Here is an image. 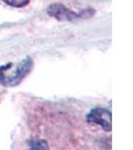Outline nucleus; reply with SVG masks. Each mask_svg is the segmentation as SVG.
Here are the masks:
<instances>
[{
	"label": "nucleus",
	"instance_id": "obj_1",
	"mask_svg": "<svg viewBox=\"0 0 133 150\" xmlns=\"http://www.w3.org/2000/svg\"><path fill=\"white\" fill-rule=\"evenodd\" d=\"M47 13L59 21H75L79 19L89 18L95 13L94 9H84L80 12H74L66 8L61 3H53L47 8Z\"/></svg>",
	"mask_w": 133,
	"mask_h": 150
},
{
	"label": "nucleus",
	"instance_id": "obj_2",
	"mask_svg": "<svg viewBox=\"0 0 133 150\" xmlns=\"http://www.w3.org/2000/svg\"><path fill=\"white\" fill-rule=\"evenodd\" d=\"M33 60L31 57L24 58L22 61L17 65V68L9 76H4L1 80L2 85L6 87H14L17 86L21 81L30 73L33 68Z\"/></svg>",
	"mask_w": 133,
	"mask_h": 150
},
{
	"label": "nucleus",
	"instance_id": "obj_3",
	"mask_svg": "<svg viewBox=\"0 0 133 150\" xmlns=\"http://www.w3.org/2000/svg\"><path fill=\"white\" fill-rule=\"evenodd\" d=\"M87 121L99 125L105 131H110L112 128V115L105 108L96 107L92 109L87 115Z\"/></svg>",
	"mask_w": 133,
	"mask_h": 150
},
{
	"label": "nucleus",
	"instance_id": "obj_4",
	"mask_svg": "<svg viewBox=\"0 0 133 150\" xmlns=\"http://www.w3.org/2000/svg\"><path fill=\"white\" fill-rule=\"evenodd\" d=\"M31 149H48V144L43 139H32L29 141Z\"/></svg>",
	"mask_w": 133,
	"mask_h": 150
},
{
	"label": "nucleus",
	"instance_id": "obj_5",
	"mask_svg": "<svg viewBox=\"0 0 133 150\" xmlns=\"http://www.w3.org/2000/svg\"><path fill=\"white\" fill-rule=\"evenodd\" d=\"M3 1L13 7H24L27 5L30 0H3Z\"/></svg>",
	"mask_w": 133,
	"mask_h": 150
},
{
	"label": "nucleus",
	"instance_id": "obj_6",
	"mask_svg": "<svg viewBox=\"0 0 133 150\" xmlns=\"http://www.w3.org/2000/svg\"><path fill=\"white\" fill-rule=\"evenodd\" d=\"M11 65L12 63H7L5 65H1L0 66V83H1V80L3 79V77H4V72L6 71V70H8L9 68H11Z\"/></svg>",
	"mask_w": 133,
	"mask_h": 150
}]
</instances>
